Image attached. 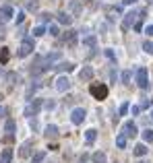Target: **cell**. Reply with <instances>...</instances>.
Instances as JSON below:
<instances>
[{"instance_id":"obj_1","label":"cell","mask_w":153,"mask_h":163,"mask_svg":"<svg viewBox=\"0 0 153 163\" xmlns=\"http://www.w3.org/2000/svg\"><path fill=\"white\" fill-rule=\"evenodd\" d=\"M137 85H139L141 89H147V87H149V72H147L145 66L137 68Z\"/></svg>"},{"instance_id":"obj_2","label":"cell","mask_w":153,"mask_h":163,"mask_svg":"<svg viewBox=\"0 0 153 163\" xmlns=\"http://www.w3.org/2000/svg\"><path fill=\"white\" fill-rule=\"evenodd\" d=\"M137 19H139V11H130L124 15V19H122V29L124 31H128L132 25L137 23Z\"/></svg>"},{"instance_id":"obj_3","label":"cell","mask_w":153,"mask_h":163,"mask_svg":"<svg viewBox=\"0 0 153 163\" xmlns=\"http://www.w3.org/2000/svg\"><path fill=\"white\" fill-rule=\"evenodd\" d=\"M91 95H93L95 99L101 101V99H106L108 97V87L106 85H93V87H91Z\"/></svg>"},{"instance_id":"obj_4","label":"cell","mask_w":153,"mask_h":163,"mask_svg":"<svg viewBox=\"0 0 153 163\" xmlns=\"http://www.w3.org/2000/svg\"><path fill=\"white\" fill-rule=\"evenodd\" d=\"M85 118H87V112H85L83 107H75V109H72V114H71L72 124H77V126H79V124H83V120H85Z\"/></svg>"},{"instance_id":"obj_5","label":"cell","mask_w":153,"mask_h":163,"mask_svg":"<svg viewBox=\"0 0 153 163\" xmlns=\"http://www.w3.org/2000/svg\"><path fill=\"white\" fill-rule=\"evenodd\" d=\"M33 50H35V47H33V41H31V39H23V44H21V47H19V58L29 56Z\"/></svg>"},{"instance_id":"obj_6","label":"cell","mask_w":153,"mask_h":163,"mask_svg":"<svg viewBox=\"0 0 153 163\" xmlns=\"http://www.w3.org/2000/svg\"><path fill=\"white\" fill-rule=\"evenodd\" d=\"M56 89H58L60 93H66V91L71 89V81H68V77H58V79H56Z\"/></svg>"},{"instance_id":"obj_7","label":"cell","mask_w":153,"mask_h":163,"mask_svg":"<svg viewBox=\"0 0 153 163\" xmlns=\"http://www.w3.org/2000/svg\"><path fill=\"white\" fill-rule=\"evenodd\" d=\"M39 107H42V101L39 99H33L31 103H27V107H25V116H35L37 112H39Z\"/></svg>"},{"instance_id":"obj_8","label":"cell","mask_w":153,"mask_h":163,"mask_svg":"<svg viewBox=\"0 0 153 163\" xmlns=\"http://www.w3.org/2000/svg\"><path fill=\"white\" fill-rule=\"evenodd\" d=\"M122 130H124L122 134H124L126 139H135V136H137V124H135V122H126Z\"/></svg>"},{"instance_id":"obj_9","label":"cell","mask_w":153,"mask_h":163,"mask_svg":"<svg viewBox=\"0 0 153 163\" xmlns=\"http://www.w3.org/2000/svg\"><path fill=\"white\" fill-rule=\"evenodd\" d=\"M12 17H15V11H12V6H8V4L0 6V19H2V21H11Z\"/></svg>"},{"instance_id":"obj_10","label":"cell","mask_w":153,"mask_h":163,"mask_svg":"<svg viewBox=\"0 0 153 163\" xmlns=\"http://www.w3.org/2000/svg\"><path fill=\"white\" fill-rule=\"evenodd\" d=\"M79 79L81 81H91L93 79V68L91 66H83V70L79 72Z\"/></svg>"},{"instance_id":"obj_11","label":"cell","mask_w":153,"mask_h":163,"mask_svg":"<svg viewBox=\"0 0 153 163\" xmlns=\"http://www.w3.org/2000/svg\"><path fill=\"white\" fill-rule=\"evenodd\" d=\"M44 134H46L48 139H56V136H58V126H56V124H48Z\"/></svg>"},{"instance_id":"obj_12","label":"cell","mask_w":153,"mask_h":163,"mask_svg":"<svg viewBox=\"0 0 153 163\" xmlns=\"http://www.w3.org/2000/svg\"><path fill=\"white\" fill-rule=\"evenodd\" d=\"M12 159V149H2L0 153V163H11Z\"/></svg>"},{"instance_id":"obj_13","label":"cell","mask_w":153,"mask_h":163,"mask_svg":"<svg viewBox=\"0 0 153 163\" xmlns=\"http://www.w3.org/2000/svg\"><path fill=\"white\" fill-rule=\"evenodd\" d=\"M64 41H66L68 46H75V44H77V31H66V33H64Z\"/></svg>"},{"instance_id":"obj_14","label":"cell","mask_w":153,"mask_h":163,"mask_svg":"<svg viewBox=\"0 0 153 163\" xmlns=\"http://www.w3.org/2000/svg\"><path fill=\"white\" fill-rule=\"evenodd\" d=\"M132 153H135V155H137V157H145V155H147V153H149V149H147V147H145V145H137V147H135V149H132Z\"/></svg>"},{"instance_id":"obj_15","label":"cell","mask_w":153,"mask_h":163,"mask_svg":"<svg viewBox=\"0 0 153 163\" xmlns=\"http://www.w3.org/2000/svg\"><path fill=\"white\" fill-rule=\"evenodd\" d=\"M91 159H93V163H106V161H108L106 153H101V151L93 153V155H91Z\"/></svg>"},{"instance_id":"obj_16","label":"cell","mask_w":153,"mask_h":163,"mask_svg":"<svg viewBox=\"0 0 153 163\" xmlns=\"http://www.w3.org/2000/svg\"><path fill=\"white\" fill-rule=\"evenodd\" d=\"M95 139H97V130H93V128H89V130H87V132H85V140H87V142H89V145H91V142H93Z\"/></svg>"},{"instance_id":"obj_17","label":"cell","mask_w":153,"mask_h":163,"mask_svg":"<svg viewBox=\"0 0 153 163\" xmlns=\"http://www.w3.org/2000/svg\"><path fill=\"white\" fill-rule=\"evenodd\" d=\"M71 19H72V17L68 15V12H64V11L58 12V21H60L62 25H68V23H71Z\"/></svg>"},{"instance_id":"obj_18","label":"cell","mask_w":153,"mask_h":163,"mask_svg":"<svg viewBox=\"0 0 153 163\" xmlns=\"http://www.w3.org/2000/svg\"><path fill=\"white\" fill-rule=\"evenodd\" d=\"M95 44H97L95 35H87V37L83 39V46H87V47H95Z\"/></svg>"},{"instance_id":"obj_19","label":"cell","mask_w":153,"mask_h":163,"mask_svg":"<svg viewBox=\"0 0 153 163\" xmlns=\"http://www.w3.org/2000/svg\"><path fill=\"white\" fill-rule=\"evenodd\" d=\"M44 159H46V153L44 151H39L33 155V159H31V163H44Z\"/></svg>"},{"instance_id":"obj_20","label":"cell","mask_w":153,"mask_h":163,"mask_svg":"<svg viewBox=\"0 0 153 163\" xmlns=\"http://www.w3.org/2000/svg\"><path fill=\"white\" fill-rule=\"evenodd\" d=\"M46 31H48L50 35H54V37H56V35H60V29H58V25H54V23H50V27H48Z\"/></svg>"},{"instance_id":"obj_21","label":"cell","mask_w":153,"mask_h":163,"mask_svg":"<svg viewBox=\"0 0 153 163\" xmlns=\"http://www.w3.org/2000/svg\"><path fill=\"white\" fill-rule=\"evenodd\" d=\"M8 62V47H2L0 52V64H6Z\"/></svg>"},{"instance_id":"obj_22","label":"cell","mask_w":153,"mask_h":163,"mask_svg":"<svg viewBox=\"0 0 153 163\" xmlns=\"http://www.w3.org/2000/svg\"><path fill=\"white\" fill-rule=\"evenodd\" d=\"M116 145L120 147V149H124V147H126V136H124V134H118L116 136Z\"/></svg>"},{"instance_id":"obj_23","label":"cell","mask_w":153,"mask_h":163,"mask_svg":"<svg viewBox=\"0 0 153 163\" xmlns=\"http://www.w3.org/2000/svg\"><path fill=\"white\" fill-rule=\"evenodd\" d=\"M42 35H46V27L37 25L35 29H33V37H42Z\"/></svg>"},{"instance_id":"obj_24","label":"cell","mask_w":153,"mask_h":163,"mask_svg":"<svg viewBox=\"0 0 153 163\" xmlns=\"http://www.w3.org/2000/svg\"><path fill=\"white\" fill-rule=\"evenodd\" d=\"M4 130H6L8 134H12V132H15V122H12V120H6V122H4Z\"/></svg>"},{"instance_id":"obj_25","label":"cell","mask_w":153,"mask_h":163,"mask_svg":"<svg viewBox=\"0 0 153 163\" xmlns=\"http://www.w3.org/2000/svg\"><path fill=\"white\" fill-rule=\"evenodd\" d=\"M143 139H145V142H153V130L147 128L145 132H143Z\"/></svg>"},{"instance_id":"obj_26","label":"cell","mask_w":153,"mask_h":163,"mask_svg":"<svg viewBox=\"0 0 153 163\" xmlns=\"http://www.w3.org/2000/svg\"><path fill=\"white\" fill-rule=\"evenodd\" d=\"M130 79H132V72H130V70H124V72H122V83H124V85H128Z\"/></svg>"},{"instance_id":"obj_27","label":"cell","mask_w":153,"mask_h":163,"mask_svg":"<svg viewBox=\"0 0 153 163\" xmlns=\"http://www.w3.org/2000/svg\"><path fill=\"white\" fill-rule=\"evenodd\" d=\"M143 52L153 54V41H145V44H143Z\"/></svg>"},{"instance_id":"obj_28","label":"cell","mask_w":153,"mask_h":163,"mask_svg":"<svg viewBox=\"0 0 153 163\" xmlns=\"http://www.w3.org/2000/svg\"><path fill=\"white\" fill-rule=\"evenodd\" d=\"M58 70H66V72H71L72 68H75V64H71V62H66V64H60V66H56Z\"/></svg>"},{"instance_id":"obj_29","label":"cell","mask_w":153,"mask_h":163,"mask_svg":"<svg viewBox=\"0 0 153 163\" xmlns=\"http://www.w3.org/2000/svg\"><path fill=\"white\" fill-rule=\"evenodd\" d=\"M29 147H31V142H25L23 147H21V155H23V157H27V155H29Z\"/></svg>"},{"instance_id":"obj_30","label":"cell","mask_w":153,"mask_h":163,"mask_svg":"<svg viewBox=\"0 0 153 163\" xmlns=\"http://www.w3.org/2000/svg\"><path fill=\"white\" fill-rule=\"evenodd\" d=\"M128 107H130L128 103H122V105H120V112H118V114H120V116H126V114H128Z\"/></svg>"},{"instance_id":"obj_31","label":"cell","mask_w":153,"mask_h":163,"mask_svg":"<svg viewBox=\"0 0 153 163\" xmlns=\"http://www.w3.org/2000/svg\"><path fill=\"white\" fill-rule=\"evenodd\" d=\"M39 19H42L44 23H50V21H52V15H48V12H44V15H39Z\"/></svg>"},{"instance_id":"obj_32","label":"cell","mask_w":153,"mask_h":163,"mask_svg":"<svg viewBox=\"0 0 153 163\" xmlns=\"http://www.w3.org/2000/svg\"><path fill=\"white\" fill-rule=\"evenodd\" d=\"M54 105H56V103H54L52 99H48L46 103H44V107H46V109H54Z\"/></svg>"},{"instance_id":"obj_33","label":"cell","mask_w":153,"mask_h":163,"mask_svg":"<svg viewBox=\"0 0 153 163\" xmlns=\"http://www.w3.org/2000/svg\"><path fill=\"white\" fill-rule=\"evenodd\" d=\"M145 33L149 35V37H153V25H147V27H145Z\"/></svg>"},{"instance_id":"obj_34","label":"cell","mask_w":153,"mask_h":163,"mask_svg":"<svg viewBox=\"0 0 153 163\" xmlns=\"http://www.w3.org/2000/svg\"><path fill=\"white\" fill-rule=\"evenodd\" d=\"M27 8H29V11H37V2H29Z\"/></svg>"},{"instance_id":"obj_35","label":"cell","mask_w":153,"mask_h":163,"mask_svg":"<svg viewBox=\"0 0 153 163\" xmlns=\"http://www.w3.org/2000/svg\"><path fill=\"white\" fill-rule=\"evenodd\" d=\"M106 56L110 60H116V56H114V52H112V50H106Z\"/></svg>"},{"instance_id":"obj_36","label":"cell","mask_w":153,"mask_h":163,"mask_svg":"<svg viewBox=\"0 0 153 163\" xmlns=\"http://www.w3.org/2000/svg\"><path fill=\"white\" fill-rule=\"evenodd\" d=\"M130 112H132V116H137V114L141 112V107H139V105H132V109H130Z\"/></svg>"},{"instance_id":"obj_37","label":"cell","mask_w":153,"mask_h":163,"mask_svg":"<svg viewBox=\"0 0 153 163\" xmlns=\"http://www.w3.org/2000/svg\"><path fill=\"white\" fill-rule=\"evenodd\" d=\"M23 19H25L23 12H17V23H23Z\"/></svg>"},{"instance_id":"obj_38","label":"cell","mask_w":153,"mask_h":163,"mask_svg":"<svg viewBox=\"0 0 153 163\" xmlns=\"http://www.w3.org/2000/svg\"><path fill=\"white\" fill-rule=\"evenodd\" d=\"M149 105H153V99H145V103H143V107H149Z\"/></svg>"},{"instance_id":"obj_39","label":"cell","mask_w":153,"mask_h":163,"mask_svg":"<svg viewBox=\"0 0 153 163\" xmlns=\"http://www.w3.org/2000/svg\"><path fill=\"white\" fill-rule=\"evenodd\" d=\"M122 2H124V4H135L137 0H122Z\"/></svg>"},{"instance_id":"obj_40","label":"cell","mask_w":153,"mask_h":163,"mask_svg":"<svg viewBox=\"0 0 153 163\" xmlns=\"http://www.w3.org/2000/svg\"><path fill=\"white\" fill-rule=\"evenodd\" d=\"M79 163H85V157H83V159H81V161H79Z\"/></svg>"},{"instance_id":"obj_41","label":"cell","mask_w":153,"mask_h":163,"mask_svg":"<svg viewBox=\"0 0 153 163\" xmlns=\"http://www.w3.org/2000/svg\"><path fill=\"white\" fill-rule=\"evenodd\" d=\"M83 2H91V0H83Z\"/></svg>"},{"instance_id":"obj_42","label":"cell","mask_w":153,"mask_h":163,"mask_svg":"<svg viewBox=\"0 0 153 163\" xmlns=\"http://www.w3.org/2000/svg\"><path fill=\"white\" fill-rule=\"evenodd\" d=\"M151 118H153V112H151Z\"/></svg>"},{"instance_id":"obj_43","label":"cell","mask_w":153,"mask_h":163,"mask_svg":"<svg viewBox=\"0 0 153 163\" xmlns=\"http://www.w3.org/2000/svg\"><path fill=\"white\" fill-rule=\"evenodd\" d=\"M149 2H153V0H149Z\"/></svg>"},{"instance_id":"obj_44","label":"cell","mask_w":153,"mask_h":163,"mask_svg":"<svg viewBox=\"0 0 153 163\" xmlns=\"http://www.w3.org/2000/svg\"><path fill=\"white\" fill-rule=\"evenodd\" d=\"M139 163H143V161H139Z\"/></svg>"}]
</instances>
